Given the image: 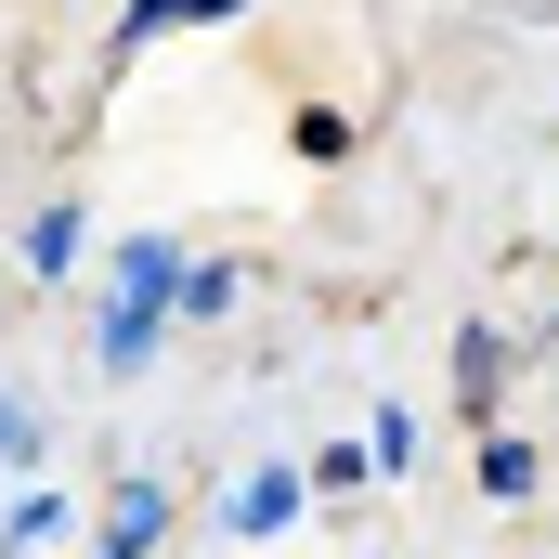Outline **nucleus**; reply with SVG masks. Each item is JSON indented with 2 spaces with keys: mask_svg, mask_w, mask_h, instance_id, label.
Returning <instances> with one entry per match:
<instances>
[{
  "mask_svg": "<svg viewBox=\"0 0 559 559\" xmlns=\"http://www.w3.org/2000/svg\"><path fill=\"white\" fill-rule=\"evenodd\" d=\"M26 261H39V274H66V261H79V209H39V235H26Z\"/></svg>",
  "mask_w": 559,
  "mask_h": 559,
  "instance_id": "obj_1",
  "label": "nucleus"
}]
</instances>
